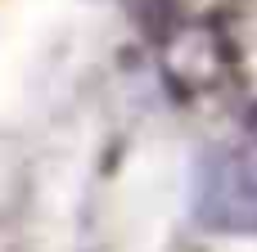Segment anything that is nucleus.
Instances as JSON below:
<instances>
[{"label":"nucleus","instance_id":"obj_1","mask_svg":"<svg viewBox=\"0 0 257 252\" xmlns=\"http://www.w3.org/2000/svg\"><path fill=\"white\" fill-rule=\"evenodd\" d=\"M194 212L212 230H257V149H212L199 162Z\"/></svg>","mask_w":257,"mask_h":252},{"label":"nucleus","instance_id":"obj_2","mask_svg":"<svg viewBox=\"0 0 257 252\" xmlns=\"http://www.w3.org/2000/svg\"><path fill=\"white\" fill-rule=\"evenodd\" d=\"M158 45H163V72L181 95H203V90L221 86L226 72H230V59H235L221 27L194 23V18H181V23L163 27Z\"/></svg>","mask_w":257,"mask_h":252},{"label":"nucleus","instance_id":"obj_3","mask_svg":"<svg viewBox=\"0 0 257 252\" xmlns=\"http://www.w3.org/2000/svg\"><path fill=\"white\" fill-rule=\"evenodd\" d=\"M248 126H253V135H257V113H253V122H248Z\"/></svg>","mask_w":257,"mask_h":252}]
</instances>
